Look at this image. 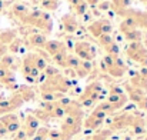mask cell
Returning <instances> with one entry per match:
<instances>
[{
	"label": "cell",
	"instance_id": "cell-2",
	"mask_svg": "<svg viewBox=\"0 0 147 140\" xmlns=\"http://www.w3.org/2000/svg\"><path fill=\"white\" fill-rule=\"evenodd\" d=\"M106 116H107V113L103 112L100 107H97V109L89 116V119L86 120V127H87V129H96V127H98V126L103 123V120L106 119Z\"/></svg>",
	"mask_w": 147,
	"mask_h": 140
},
{
	"label": "cell",
	"instance_id": "cell-3",
	"mask_svg": "<svg viewBox=\"0 0 147 140\" xmlns=\"http://www.w3.org/2000/svg\"><path fill=\"white\" fill-rule=\"evenodd\" d=\"M39 130V119L34 116H27L24 123V133L27 137H33L36 132Z\"/></svg>",
	"mask_w": 147,
	"mask_h": 140
},
{
	"label": "cell",
	"instance_id": "cell-1",
	"mask_svg": "<svg viewBox=\"0 0 147 140\" xmlns=\"http://www.w3.org/2000/svg\"><path fill=\"white\" fill-rule=\"evenodd\" d=\"M0 123L6 127L7 133H9V132H10V133H14V132H17V130H19V127H20L19 117H17L16 114H11V113L4 114V116L0 119Z\"/></svg>",
	"mask_w": 147,
	"mask_h": 140
},
{
	"label": "cell",
	"instance_id": "cell-5",
	"mask_svg": "<svg viewBox=\"0 0 147 140\" xmlns=\"http://www.w3.org/2000/svg\"><path fill=\"white\" fill-rule=\"evenodd\" d=\"M49 137L51 140H67V137H66L61 132H57V130H51V132H49Z\"/></svg>",
	"mask_w": 147,
	"mask_h": 140
},
{
	"label": "cell",
	"instance_id": "cell-4",
	"mask_svg": "<svg viewBox=\"0 0 147 140\" xmlns=\"http://www.w3.org/2000/svg\"><path fill=\"white\" fill-rule=\"evenodd\" d=\"M63 23H66V29L69 30V32H74L76 30V20L74 19H70V16H66L64 19H63Z\"/></svg>",
	"mask_w": 147,
	"mask_h": 140
}]
</instances>
